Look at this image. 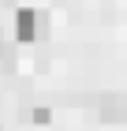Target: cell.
I'll list each match as a JSON object with an SVG mask.
<instances>
[{
    "label": "cell",
    "instance_id": "1",
    "mask_svg": "<svg viewBox=\"0 0 127 131\" xmlns=\"http://www.w3.org/2000/svg\"><path fill=\"white\" fill-rule=\"evenodd\" d=\"M38 15L34 11H19V19H15V30H19V41H34L38 38Z\"/></svg>",
    "mask_w": 127,
    "mask_h": 131
},
{
    "label": "cell",
    "instance_id": "2",
    "mask_svg": "<svg viewBox=\"0 0 127 131\" xmlns=\"http://www.w3.org/2000/svg\"><path fill=\"white\" fill-rule=\"evenodd\" d=\"M101 116H105L108 124L127 120V97H105V105H101Z\"/></svg>",
    "mask_w": 127,
    "mask_h": 131
},
{
    "label": "cell",
    "instance_id": "3",
    "mask_svg": "<svg viewBox=\"0 0 127 131\" xmlns=\"http://www.w3.org/2000/svg\"><path fill=\"white\" fill-rule=\"evenodd\" d=\"M34 120H38V124H49V109H34Z\"/></svg>",
    "mask_w": 127,
    "mask_h": 131
},
{
    "label": "cell",
    "instance_id": "4",
    "mask_svg": "<svg viewBox=\"0 0 127 131\" xmlns=\"http://www.w3.org/2000/svg\"><path fill=\"white\" fill-rule=\"evenodd\" d=\"M0 56H4V38H0Z\"/></svg>",
    "mask_w": 127,
    "mask_h": 131
}]
</instances>
